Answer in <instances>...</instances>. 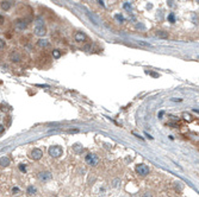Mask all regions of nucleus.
<instances>
[{"label": "nucleus", "mask_w": 199, "mask_h": 197, "mask_svg": "<svg viewBox=\"0 0 199 197\" xmlns=\"http://www.w3.org/2000/svg\"><path fill=\"white\" fill-rule=\"evenodd\" d=\"M34 33L36 34V36H38V37H43V36H45L47 30H45V26H44V24H43L42 20H37V23H36V25H35V29H34Z\"/></svg>", "instance_id": "obj_1"}, {"label": "nucleus", "mask_w": 199, "mask_h": 197, "mask_svg": "<svg viewBox=\"0 0 199 197\" xmlns=\"http://www.w3.org/2000/svg\"><path fill=\"white\" fill-rule=\"evenodd\" d=\"M48 152H49V154L53 158H59V157H61V156H62L63 148L61 147V146H59V145H53V146H50V147H49Z\"/></svg>", "instance_id": "obj_2"}, {"label": "nucleus", "mask_w": 199, "mask_h": 197, "mask_svg": "<svg viewBox=\"0 0 199 197\" xmlns=\"http://www.w3.org/2000/svg\"><path fill=\"white\" fill-rule=\"evenodd\" d=\"M98 162H99V158L97 157L95 154L90 153L86 156V163H87L88 165H91V166H95L97 164H98Z\"/></svg>", "instance_id": "obj_3"}, {"label": "nucleus", "mask_w": 199, "mask_h": 197, "mask_svg": "<svg viewBox=\"0 0 199 197\" xmlns=\"http://www.w3.org/2000/svg\"><path fill=\"white\" fill-rule=\"evenodd\" d=\"M136 172L140 176H147L149 173V167L147 166L146 164H140L136 166Z\"/></svg>", "instance_id": "obj_4"}, {"label": "nucleus", "mask_w": 199, "mask_h": 197, "mask_svg": "<svg viewBox=\"0 0 199 197\" xmlns=\"http://www.w3.org/2000/svg\"><path fill=\"white\" fill-rule=\"evenodd\" d=\"M14 26L18 30H25V29L28 28V23H26L25 19H16L14 20Z\"/></svg>", "instance_id": "obj_5"}, {"label": "nucleus", "mask_w": 199, "mask_h": 197, "mask_svg": "<svg viewBox=\"0 0 199 197\" xmlns=\"http://www.w3.org/2000/svg\"><path fill=\"white\" fill-rule=\"evenodd\" d=\"M10 59L12 62H14V63H18V62L22 61V56H20V53L17 50H13L12 52L10 53Z\"/></svg>", "instance_id": "obj_6"}, {"label": "nucleus", "mask_w": 199, "mask_h": 197, "mask_svg": "<svg viewBox=\"0 0 199 197\" xmlns=\"http://www.w3.org/2000/svg\"><path fill=\"white\" fill-rule=\"evenodd\" d=\"M42 156H43V152L41 151L39 148H35V150H32L31 154H30L31 159H34V160H39L41 158H42Z\"/></svg>", "instance_id": "obj_7"}, {"label": "nucleus", "mask_w": 199, "mask_h": 197, "mask_svg": "<svg viewBox=\"0 0 199 197\" xmlns=\"http://www.w3.org/2000/svg\"><path fill=\"white\" fill-rule=\"evenodd\" d=\"M38 178H39V181H42V182H47V181L51 179V175H50V172H48V171H43V172H39Z\"/></svg>", "instance_id": "obj_8"}, {"label": "nucleus", "mask_w": 199, "mask_h": 197, "mask_svg": "<svg viewBox=\"0 0 199 197\" xmlns=\"http://www.w3.org/2000/svg\"><path fill=\"white\" fill-rule=\"evenodd\" d=\"M10 163H11L10 158H7V157H1L0 158V166L1 167H7L10 165Z\"/></svg>", "instance_id": "obj_9"}, {"label": "nucleus", "mask_w": 199, "mask_h": 197, "mask_svg": "<svg viewBox=\"0 0 199 197\" xmlns=\"http://www.w3.org/2000/svg\"><path fill=\"white\" fill-rule=\"evenodd\" d=\"M74 38H75L76 42H84V40L86 39V34H85L84 32H76L75 36H74Z\"/></svg>", "instance_id": "obj_10"}, {"label": "nucleus", "mask_w": 199, "mask_h": 197, "mask_svg": "<svg viewBox=\"0 0 199 197\" xmlns=\"http://www.w3.org/2000/svg\"><path fill=\"white\" fill-rule=\"evenodd\" d=\"M0 6H1V8H3L4 11H9V10L11 8V3H10L9 0H3L1 4H0Z\"/></svg>", "instance_id": "obj_11"}, {"label": "nucleus", "mask_w": 199, "mask_h": 197, "mask_svg": "<svg viewBox=\"0 0 199 197\" xmlns=\"http://www.w3.org/2000/svg\"><path fill=\"white\" fill-rule=\"evenodd\" d=\"M37 45L39 46V48H48V46H49V42H48L47 39H39L37 42Z\"/></svg>", "instance_id": "obj_12"}, {"label": "nucleus", "mask_w": 199, "mask_h": 197, "mask_svg": "<svg viewBox=\"0 0 199 197\" xmlns=\"http://www.w3.org/2000/svg\"><path fill=\"white\" fill-rule=\"evenodd\" d=\"M36 188H35L34 185H30V186H28V189H26V192H28L29 195H35L36 194Z\"/></svg>", "instance_id": "obj_13"}, {"label": "nucleus", "mask_w": 199, "mask_h": 197, "mask_svg": "<svg viewBox=\"0 0 199 197\" xmlns=\"http://www.w3.org/2000/svg\"><path fill=\"white\" fill-rule=\"evenodd\" d=\"M115 19H116V20H118L119 23H123V22H124V17H123L122 14H116V15H115Z\"/></svg>", "instance_id": "obj_14"}, {"label": "nucleus", "mask_w": 199, "mask_h": 197, "mask_svg": "<svg viewBox=\"0 0 199 197\" xmlns=\"http://www.w3.org/2000/svg\"><path fill=\"white\" fill-rule=\"evenodd\" d=\"M53 56L55 58H60L61 57V52H60V50H54L53 51Z\"/></svg>", "instance_id": "obj_15"}, {"label": "nucleus", "mask_w": 199, "mask_h": 197, "mask_svg": "<svg viewBox=\"0 0 199 197\" xmlns=\"http://www.w3.org/2000/svg\"><path fill=\"white\" fill-rule=\"evenodd\" d=\"M5 46H6V42H5L4 39H1V38H0V51L5 49Z\"/></svg>", "instance_id": "obj_16"}, {"label": "nucleus", "mask_w": 199, "mask_h": 197, "mask_svg": "<svg viewBox=\"0 0 199 197\" xmlns=\"http://www.w3.org/2000/svg\"><path fill=\"white\" fill-rule=\"evenodd\" d=\"M156 34H157L159 37H167V36H168L165 31H157V32H156Z\"/></svg>", "instance_id": "obj_17"}, {"label": "nucleus", "mask_w": 199, "mask_h": 197, "mask_svg": "<svg viewBox=\"0 0 199 197\" xmlns=\"http://www.w3.org/2000/svg\"><path fill=\"white\" fill-rule=\"evenodd\" d=\"M137 43L140 44V45H142V46H146V48H152V45H150L149 43H146V42H142V40L137 42Z\"/></svg>", "instance_id": "obj_18"}, {"label": "nucleus", "mask_w": 199, "mask_h": 197, "mask_svg": "<svg viewBox=\"0 0 199 197\" xmlns=\"http://www.w3.org/2000/svg\"><path fill=\"white\" fill-rule=\"evenodd\" d=\"M168 20H169L171 23H175V17H174L173 13H171V14L168 15Z\"/></svg>", "instance_id": "obj_19"}, {"label": "nucleus", "mask_w": 199, "mask_h": 197, "mask_svg": "<svg viewBox=\"0 0 199 197\" xmlns=\"http://www.w3.org/2000/svg\"><path fill=\"white\" fill-rule=\"evenodd\" d=\"M124 8L126 10V11H131V5L129 3H126V4H124Z\"/></svg>", "instance_id": "obj_20"}, {"label": "nucleus", "mask_w": 199, "mask_h": 197, "mask_svg": "<svg viewBox=\"0 0 199 197\" xmlns=\"http://www.w3.org/2000/svg\"><path fill=\"white\" fill-rule=\"evenodd\" d=\"M19 170H20L22 172H25V171H26V166L22 164V165H19Z\"/></svg>", "instance_id": "obj_21"}, {"label": "nucleus", "mask_w": 199, "mask_h": 197, "mask_svg": "<svg viewBox=\"0 0 199 197\" xmlns=\"http://www.w3.org/2000/svg\"><path fill=\"white\" fill-rule=\"evenodd\" d=\"M17 192H19V189L17 188V186H14V188H12V194H17Z\"/></svg>", "instance_id": "obj_22"}, {"label": "nucleus", "mask_w": 199, "mask_h": 197, "mask_svg": "<svg viewBox=\"0 0 199 197\" xmlns=\"http://www.w3.org/2000/svg\"><path fill=\"white\" fill-rule=\"evenodd\" d=\"M4 23H5V18H4L3 15L0 14V25H3Z\"/></svg>", "instance_id": "obj_23"}, {"label": "nucleus", "mask_w": 199, "mask_h": 197, "mask_svg": "<svg viewBox=\"0 0 199 197\" xmlns=\"http://www.w3.org/2000/svg\"><path fill=\"white\" fill-rule=\"evenodd\" d=\"M171 100H172V101H174V102H181V101H182V100H181V98H177V97H173V98H171Z\"/></svg>", "instance_id": "obj_24"}, {"label": "nucleus", "mask_w": 199, "mask_h": 197, "mask_svg": "<svg viewBox=\"0 0 199 197\" xmlns=\"http://www.w3.org/2000/svg\"><path fill=\"white\" fill-rule=\"evenodd\" d=\"M136 28H137V29H142V30H143V29H144V25H142V24H137V25H136Z\"/></svg>", "instance_id": "obj_25"}, {"label": "nucleus", "mask_w": 199, "mask_h": 197, "mask_svg": "<svg viewBox=\"0 0 199 197\" xmlns=\"http://www.w3.org/2000/svg\"><path fill=\"white\" fill-rule=\"evenodd\" d=\"M4 131H5V127H4L3 125H0V134H1V133H3Z\"/></svg>", "instance_id": "obj_26"}, {"label": "nucleus", "mask_w": 199, "mask_h": 197, "mask_svg": "<svg viewBox=\"0 0 199 197\" xmlns=\"http://www.w3.org/2000/svg\"><path fill=\"white\" fill-rule=\"evenodd\" d=\"M184 118H185V119H186V120H190V115H188V114H184Z\"/></svg>", "instance_id": "obj_27"}, {"label": "nucleus", "mask_w": 199, "mask_h": 197, "mask_svg": "<svg viewBox=\"0 0 199 197\" xmlns=\"http://www.w3.org/2000/svg\"><path fill=\"white\" fill-rule=\"evenodd\" d=\"M162 117H163V111H161L159 113V119H162Z\"/></svg>", "instance_id": "obj_28"}, {"label": "nucleus", "mask_w": 199, "mask_h": 197, "mask_svg": "<svg viewBox=\"0 0 199 197\" xmlns=\"http://www.w3.org/2000/svg\"><path fill=\"white\" fill-rule=\"evenodd\" d=\"M1 111H7V108H5V105H1Z\"/></svg>", "instance_id": "obj_29"}, {"label": "nucleus", "mask_w": 199, "mask_h": 197, "mask_svg": "<svg viewBox=\"0 0 199 197\" xmlns=\"http://www.w3.org/2000/svg\"><path fill=\"white\" fill-rule=\"evenodd\" d=\"M99 4L101 5V6H105V5H104V1H103V0H99Z\"/></svg>", "instance_id": "obj_30"}]
</instances>
